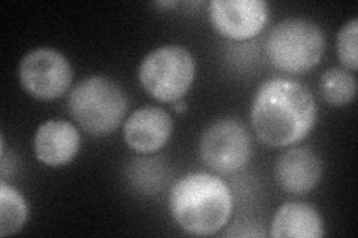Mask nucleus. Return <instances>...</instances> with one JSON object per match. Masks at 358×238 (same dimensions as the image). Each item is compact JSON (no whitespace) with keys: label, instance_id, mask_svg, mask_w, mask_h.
Segmentation results:
<instances>
[{"label":"nucleus","instance_id":"1","mask_svg":"<svg viewBox=\"0 0 358 238\" xmlns=\"http://www.w3.org/2000/svg\"><path fill=\"white\" fill-rule=\"evenodd\" d=\"M250 118L262 143L271 147H289L306 139L315 127L318 106L303 84L276 76L257 89Z\"/></svg>","mask_w":358,"mask_h":238},{"label":"nucleus","instance_id":"2","mask_svg":"<svg viewBox=\"0 0 358 238\" xmlns=\"http://www.w3.org/2000/svg\"><path fill=\"white\" fill-rule=\"evenodd\" d=\"M169 211L187 234L210 237L226 228L233 211L229 185L212 173H188L176 180L169 194Z\"/></svg>","mask_w":358,"mask_h":238},{"label":"nucleus","instance_id":"3","mask_svg":"<svg viewBox=\"0 0 358 238\" xmlns=\"http://www.w3.org/2000/svg\"><path fill=\"white\" fill-rule=\"evenodd\" d=\"M127 94L120 84L105 76H88L67 96V109L87 134L105 137L115 133L126 119Z\"/></svg>","mask_w":358,"mask_h":238},{"label":"nucleus","instance_id":"4","mask_svg":"<svg viewBox=\"0 0 358 238\" xmlns=\"http://www.w3.org/2000/svg\"><path fill=\"white\" fill-rule=\"evenodd\" d=\"M326 51V35L306 18L279 21L266 39L268 61L288 75H303L317 67Z\"/></svg>","mask_w":358,"mask_h":238},{"label":"nucleus","instance_id":"5","mask_svg":"<svg viewBox=\"0 0 358 238\" xmlns=\"http://www.w3.org/2000/svg\"><path fill=\"white\" fill-rule=\"evenodd\" d=\"M194 55L181 45H163L148 52L139 64L138 79L145 93L160 103L185 97L196 79Z\"/></svg>","mask_w":358,"mask_h":238},{"label":"nucleus","instance_id":"6","mask_svg":"<svg viewBox=\"0 0 358 238\" xmlns=\"http://www.w3.org/2000/svg\"><path fill=\"white\" fill-rule=\"evenodd\" d=\"M199 154L212 172L220 174L238 173L251 161V135L238 119H218L201 133Z\"/></svg>","mask_w":358,"mask_h":238},{"label":"nucleus","instance_id":"7","mask_svg":"<svg viewBox=\"0 0 358 238\" xmlns=\"http://www.w3.org/2000/svg\"><path fill=\"white\" fill-rule=\"evenodd\" d=\"M18 79L27 94L42 101H51L69 93L73 70L60 51L36 48L22 57L18 66Z\"/></svg>","mask_w":358,"mask_h":238},{"label":"nucleus","instance_id":"8","mask_svg":"<svg viewBox=\"0 0 358 238\" xmlns=\"http://www.w3.org/2000/svg\"><path fill=\"white\" fill-rule=\"evenodd\" d=\"M208 13L218 35L234 42L259 36L271 14L264 0H212Z\"/></svg>","mask_w":358,"mask_h":238},{"label":"nucleus","instance_id":"9","mask_svg":"<svg viewBox=\"0 0 358 238\" xmlns=\"http://www.w3.org/2000/svg\"><path fill=\"white\" fill-rule=\"evenodd\" d=\"M173 134L171 113L155 106L134 110L124 121L122 135L131 151L138 154H155L169 143Z\"/></svg>","mask_w":358,"mask_h":238},{"label":"nucleus","instance_id":"10","mask_svg":"<svg viewBox=\"0 0 358 238\" xmlns=\"http://www.w3.org/2000/svg\"><path fill=\"white\" fill-rule=\"evenodd\" d=\"M275 179L288 194L306 195L318 186L322 179V161L308 146H289L278 156Z\"/></svg>","mask_w":358,"mask_h":238},{"label":"nucleus","instance_id":"11","mask_svg":"<svg viewBox=\"0 0 358 238\" xmlns=\"http://www.w3.org/2000/svg\"><path fill=\"white\" fill-rule=\"evenodd\" d=\"M80 149V130L64 119H50L41 124L33 137L36 160L48 167H63L72 163Z\"/></svg>","mask_w":358,"mask_h":238},{"label":"nucleus","instance_id":"12","mask_svg":"<svg viewBox=\"0 0 358 238\" xmlns=\"http://www.w3.org/2000/svg\"><path fill=\"white\" fill-rule=\"evenodd\" d=\"M273 238H321L326 235L320 211L305 202H285L271 223Z\"/></svg>","mask_w":358,"mask_h":238},{"label":"nucleus","instance_id":"13","mask_svg":"<svg viewBox=\"0 0 358 238\" xmlns=\"http://www.w3.org/2000/svg\"><path fill=\"white\" fill-rule=\"evenodd\" d=\"M29 213L26 197L15 186L2 180L0 182V237L20 232L27 223Z\"/></svg>","mask_w":358,"mask_h":238},{"label":"nucleus","instance_id":"14","mask_svg":"<svg viewBox=\"0 0 358 238\" xmlns=\"http://www.w3.org/2000/svg\"><path fill=\"white\" fill-rule=\"evenodd\" d=\"M320 91L322 98L333 107L350 105L357 94L355 75L341 67H333L322 73L320 79Z\"/></svg>","mask_w":358,"mask_h":238},{"label":"nucleus","instance_id":"15","mask_svg":"<svg viewBox=\"0 0 358 238\" xmlns=\"http://www.w3.org/2000/svg\"><path fill=\"white\" fill-rule=\"evenodd\" d=\"M338 59L346 70L358 69V18L346 21L336 38Z\"/></svg>","mask_w":358,"mask_h":238},{"label":"nucleus","instance_id":"16","mask_svg":"<svg viewBox=\"0 0 358 238\" xmlns=\"http://www.w3.org/2000/svg\"><path fill=\"white\" fill-rule=\"evenodd\" d=\"M172 106H173V110L181 115V113H184L187 110V101H185V98H181V100L175 101V103H172Z\"/></svg>","mask_w":358,"mask_h":238},{"label":"nucleus","instance_id":"17","mask_svg":"<svg viewBox=\"0 0 358 238\" xmlns=\"http://www.w3.org/2000/svg\"><path fill=\"white\" fill-rule=\"evenodd\" d=\"M157 6H166V8H171V6H176L178 5V2H159V3H155Z\"/></svg>","mask_w":358,"mask_h":238}]
</instances>
